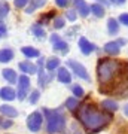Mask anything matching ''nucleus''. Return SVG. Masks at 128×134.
<instances>
[{"mask_svg":"<svg viewBox=\"0 0 128 134\" xmlns=\"http://www.w3.org/2000/svg\"><path fill=\"white\" fill-rule=\"evenodd\" d=\"M116 42H118V45L121 46V45H125V43H127V40H125V39H119V40H116Z\"/></svg>","mask_w":128,"mask_h":134,"instance_id":"58836bf2","label":"nucleus"},{"mask_svg":"<svg viewBox=\"0 0 128 134\" xmlns=\"http://www.w3.org/2000/svg\"><path fill=\"white\" fill-rule=\"evenodd\" d=\"M0 113L9 119H14L18 116V110L15 109L14 106H8V104H2L0 106Z\"/></svg>","mask_w":128,"mask_h":134,"instance_id":"f8f14e48","label":"nucleus"},{"mask_svg":"<svg viewBox=\"0 0 128 134\" xmlns=\"http://www.w3.org/2000/svg\"><path fill=\"white\" fill-rule=\"evenodd\" d=\"M30 0H15V8H24V6L27 5V3H29Z\"/></svg>","mask_w":128,"mask_h":134,"instance_id":"f704fd0d","label":"nucleus"},{"mask_svg":"<svg viewBox=\"0 0 128 134\" xmlns=\"http://www.w3.org/2000/svg\"><path fill=\"white\" fill-rule=\"evenodd\" d=\"M21 52H23L27 58H39V57H40L39 49L33 48V46H24V48L21 49Z\"/></svg>","mask_w":128,"mask_h":134,"instance_id":"6ab92c4d","label":"nucleus"},{"mask_svg":"<svg viewBox=\"0 0 128 134\" xmlns=\"http://www.w3.org/2000/svg\"><path fill=\"white\" fill-rule=\"evenodd\" d=\"M79 106H81V104H79V101H77L76 97H69V98L66 100V107L69 110H71V112H75Z\"/></svg>","mask_w":128,"mask_h":134,"instance_id":"393cba45","label":"nucleus"},{"mask_svg":"<svg viewBox=\"0 0 128 134\" xmlns=\"http://www.w3.org/2000/svg\"><path fill=\"white\" fill-rule=\"evenodd\" d=\"M16 83H18V90L29 92V90H30V79H29L27 75H21V76L18 77Z\"/></svg>","mask_w":128,"mask_h":134,"instance_id":"2eb2a0df","label":"nucleus"},{"mask_svg":"<svg viewBox=\"0 0 128 134\" xmlns=\"http://www.w3.org/2000/svg\"><path fill=\"white\" fill-rule=\"evenodd\" d=\"M104 52L115 57V55H118L121 52V46L118 45V42H107L104 45Z\"/></svg>","mask_w":128,"mask_h":134,"instance_id":"ddd939ff","label":"nucleus"},{"mask_svg":"<svg viewBox=\"0 0 128 134\" xmlns=\"http://www.w3.org/2000/svg\"><path fill=\"white\" fill-rule=\"evenodd\" d=\"M0 98H3L5 101H12L16 98V91L12 86H3L0 88Z\"/></svg>","mask_w":128,"mask_h":134,"instance_id":"1a4fd4ad","label":"nucleus"},{"mask_svg":"<svg viewBox=\"0 0 128 134\" xmlns=\"http://www.w3.org/2000/svg\"><path fill=\"white\" fill-rule=\"evenodd\" d=\"M6 33H8V29H6V25L0 21V37H3V36H6Z\"/></svg>","mask_w":128,"mask_h":134,"instance_id":"c9c22d12","label":"nucleus"},{"mask_svg":"<svg viewBox=\"0 0 128 134\" xmlns=\"http://www.w3.org/2000/svg\"><path fill=\"white\" fill-rule=\"evenodd\" d=\"M124 113H125V116L128 118V104H127V106H124Z\"/></svg>","mask_w":128,"mask_h":134,"instance_id":"ea45409f","label":"nucleus"},{"mask_svg":"<svg viewBox=\"0 0 128 134\" xmlns=\"http://www.w3.org/2000/svg\"><path fill=\"white\" fill-rule=\"evenodd\" d=\"M77 118L88 133H97L112 122V113L100 110L95 104H82L77 112Z\"/></svg>","mask_w":128,"mask_h":134,"instance_id":"f257e3e1","label":"nucleus"},{"mask_svg":"<svg viewBox=\"0 0 128 134\" xmlns=\"http://www.w3.org/2000/svg\"><path fill=\"white\" fill-rule=\"evenodd\" d=\"M67 67H69L79 79L91 81V77H90V75H88V70L85 69V66H82L81 63H77L76 60H69V61H67Z\"/></svg>","mask_w":128,"mask_h":134,"instance_id":"39448f33","label":"nucleus"},{"mask_svg":"<svg viewBox=\"0 0 128 134\" xmlns=\"http://www.w3.org/2000/svg\"><path fill=\"white\" fill-rule=\"evenodd\" d=\"M57 79H58V82L69 85V83L71 82V73H70V70H67V67H58V69H57Z\"/></svg>","mask_w":128,"mask_h":134,"instance_id":"6e6552de","label":"nucleus"},{"mask_svg":"<svg viewBox=\"0 0 128 134\" xmlns=\"http://www.w3.org/2000/svg\"><path fill=\"white\" fill-rule=\"evenodd\" d=\"M79 49H81V52L84 54V55H90L91 52L95 51V45L91 43L86 37H81L79 39Z\"/></svg>","mask_w":128,"mask_h":134,"instance_id":"0eeeda50","label":"nucleus"},{"mask_svg":"<svg viewBox=\"0 0 128 134\" xmlns=\"http://www.w3.org/2000/svg\"><path fill=\"white\" fill-rule=\"evenodd\" d=\"M52 49L54 51H57V52L67 54L69 52V45H67V42H64V40H61V39H58L57 42L52 43Z\"/></svg>","mask_w":128,"mask_h":134,"instance_id":"dca6fc26","label":"nucleus"},{"mask_svg":"<svg viewBox=\"0 0 128 134\" xmlns=\"http://www.w3.org/2000/svg\"><path fill=\"white\" fill-rule=\"evenodd\" d=\"M118 23H122L124 25H127V27H128V14H121V15H119Z\"/></svg>","mask_w":128,"mask_h":134,"instance_id":"473e14b6","label":"nucleus"},{"mask_svg":"<svg viewBox=\"0 0 128 134\" xmlns=\"http://www.w3.org/2000/svg\"><path fill=\"white\" fill-rule=\"evenodd\" d=\"M9 3L8 2H0V21L5 18V16H8V14H9Z\"/></svg>","mask_w":128,"mask_h":134,"instance_id":"a878e982","label":"nucleus"},{"mask_svg":"<svg viewBox=\"0 0 128 134\" xmlns=\"http://www.w3.org/2000/svg\"><path fill=\"white\" fill-rule=\"evenodd\" d=\"M54 15H55V12H54V10H51V12H48L46 15H43L42 18L39 19V23H37V24H39V25H43V24H46V23H48V21H49L51 18H54Z\"/></svg>","mask_w":128,"mask_h":134,"instance_id":"c756f323","label":"nucleus"},{"mask_svg":"<svg viewBox=\"0 0 128 134\" xmlns=\"http://www.w3.org/2000/svg\"><path fill=\"white\" fill-rule=\"evenodd\" d=\"M45 3H46V0H30V5L25 9V14H33L34 10L39 9V8H42Z\"/></svg>","mask_w":128,"mask_h":134,"instance_id":"aec40b11","label":"nucleus"},{"mask_svg":"<svg viewBox=\"0 0 128 134\" xmlns=\"http://www.w3.org/2000/svg\"><path fill=\"white\" fill-rule=\"evenodd\" d=\"M124 64L113 58H103L97 64V77L101 83L100 88H106L107 85L113 83L121 75H122Z\"/></svg>","mask_w":128,"mask_h":134,"instance_id":"f03ea898","label":"nucleus"},{"mask_svg":"<svg viewBox=\"0 0 128 134\" xmlns=\"http://www.w3.org/2000/svg\"><path fill=\"white\" fill-rule=\"evenodd\" d=\"M43 124V115L40 112H33L27 116V128L31 133H37L39 130L42 128Z\"/></svg>","mask_w":128,"mask_h":134,"instance_id":"20e7f679","label":"nucleus"},{"mask_svg":"<svg viewBox=\"0 0 128 134\" xmlns=\"http://www.w3.org/2000/svg\"><path fill=\"white\" fill-rule=\"evenodd\" d=\"M43 113L46 116V131L49 134L61 133L66 128V116L60 110L43 109Z\"/></svg>","mask_w":128,"mask_h":134,"instance_id":"7ed1b4c3","label":"nucleus"},{"mask_svg":"<svg viewBox=\"0 0 128 134\" xmlns=\"http://www.w3.org/2000/svg\"><path fill=\"white\" fill-rule=\"evenodd\" d=\"M101 106H103V110H107V112H116L118 110V103L115 100H103V103H101Z\"/></svg>","mask_w":128,"mask_h":134,"instance_id":"b1692460","label":"nucleus"},{"mask_svg":"<svg viewBox=\"0 0 128 134\" xmlns=\"http://www.w3.org/2000/svg\"><path fill=\"white\" fill-rule=\"evenodd\" d=\"M71 92H73V96L76 98H82V97L85 96V91H84V88L81 85H73L71 86Z\"/></svg>","mask_w":128,"mask_h":134,"instance_id":"bb28decb","label":"nucleus"},{"mask_svg":"<svg viewBox=\"0 0 128 134\" xmlns=\"http://www.w3.org/2000/svg\"><path fill=\"white\" fill-rule=\"evenodd\" d=\"M69 3H70V0H55V5L58 8H67Z\"/></svg>","mask_w":128,"mask_h":134,"instance_id":"72a5a7b5","label":"nucleus"},{"mask_svg":"<svg viewBox=\"0 0 128 134\" xmlns=\"http://www.w3.org/2000/svg\"><path fill=\"white\" fill-rule=\"evenodd\" d=\"M14 60V51L9 48L0 49V63H9Z\"/></svg>","mask_w":128,"mask_h":134,"instance_id":"a211bd4d","label":"nucleus"},{"mask_svg":"<svg viewBox=\"0 0 128 134\" xmlns=\"http://www.w3.org/2000/svg\"><path fill=\"white\" fill-rule=\"evenodd\" d=\"M39 98H40V91H39V90H34V91H31V94L29 96L30 104H36V103L39 101Z\"/></svg>","mask_w":128,"mask_h":134,"instance_id":"cd10ccee","label":"nucleus"},{"mask_svg":"<svg viewBox=\"0 0 128 134\" xmlns=\"http://www.w3.org/2000/svg\"><path fill=\"white\" fill-rule=\"evenodd\" d=\"M60 58L58 57H51L49 60H48L46 63H45V67H46L48 72H55L58 67H60Z\"/></svg>","mask_w":128,"mask_h":134,"instance_id":"f3484780","label":"nucleus"},{"mask_svg":"<svg viewBox=\"0 0 128 134\" xmlns=\"http://www.w3.org/2000/svg\"><path fill=\"white\" fill-rule=\"evenodd\" d=\"M37 75H39V86L40 88H45L48 85V82L52 79V75L48 76L45 73V70H43V67H37Z\"/></svg>","mask_w":128,"mask_h":134,"instance_id":"4468645a","label":"nucleus"},{"mask_svg":"<svg viewBox=\"0 0 128 134\" xmlns=\"http://www.w3.org/2000/svg\"><path fill=\"white\" fill-rule=\"evenodd\" d=\"M2 76L5 77V81L8 83H10V85L16 83V81H18V75H16V72L14 69H3L2 70Z\"/></svg>","mask_w":128,"mask_h":134,"instance_id":"9b49d317","label":"nucleus"},{"mask_svg":"<svg viewBox=\"0 0 128 134\" xmlns=\"http://www.w3.org/2000/svg\"><path fill=\"white\" fill-rule=\"evenodd\" d=\"M18 67L24 75H36V73H37V66L33 64L31 61H29V60L18 63Z\"/></svg>","mask_w":128,"mask_h":134,"instance_id":"423d86ee","label":"nucleus"},{"mask_svg":"<svg viewBox=\"0 0 128 134\" xmlns=\"http://www.w3.org/2000/svg\"><path fill=\"white\" fill-rule=\"evenodd\" d=\"M73 3H75V10L79 12L81 16H88L91 10H90V6L85 3V0H73Z\"/></svg>","mask_w":128,"mask_h":134,"instance_id":"9d476101","label":"nucleus"},{"mask_svg":"<svg viewBox=\"0 0 128 134\" xmlns=\"http://www.w3.org/2000/svg\"><path fill=\"white\" fill-rule=\"evenodd\" d=\"M30 31H31L37 39H45L46 37V31L43 30L42 25H39V24H33L31 25V29H30Z\"/></svg>","mask_w":128,"mask_h":134,"instance_id":"4be33fe9","label":"nucleus"},{"mask_svg":"<svg viewBox=\"0 0 128 134\" xmlns=\"http://www.w3.org/2000/svg\"><path fill=\"white\" fill-rule=\"evenodd\" d=\"M97 2H98V5H103L104 8H106V6H109V5H110V3L107 2V0H97Z\"/></svg>","mask_w":128,"mask_h":134,"instance_id":"e433bc0d","label":"nucleus"},{"mask_svg":"<svg viewBox=\"0 0 128 134\" xmlns=\"http://www.w3.org/2000/svg\"><path fill=\"white\" fill-rule=\"evenodd\" d=\"M58 39H60V36H58V34H52V36H51V42H57Z\"/></svg>","mask_w":128,"mask_h":134,"instance_id":"4c0bfd02","label":"nucleus"},{"mask_svg":"<svg viewBox=\"0 0 128 134\" xmlns=\"http://www.w3.org/2000/svg\"><path fill=\"white\" fill-rule=\"evenodd\" d=\"M116 3H119V5H122V3H125V0H116Z\"/></svg>","mask_w":128,"mask_h":134,"instance_id":"a19ab883","label":"nucleus"},{"mask_svg":"<svg viewBox=\"0 0 128 134\" xmlns=\"http://www.w3.org/2000/svg\"><path fill=\"white\" fill-rule=\"evenodd\" d=\"M6 134H10V133H6Z\"/></svg>","mask_w":128,"mask_h":134,"instance_id":"c03bdc74","label":"nucleus"},{"mask_svg":"<svg viewBox=\"0 0 128 134\" xmlns=\"http://www.w3.org/2000/svg\"><path fill=\"white\" fill-rule=\"evenodd\" d=\"M90 10H91V14L95 15L97 18H101V16H104V14H106L104 6H103V5H98V3L91 5V6H90Z\"/></svg>","mask_w":128,"mask_h":134,"instance_id":"412c9836","label":"nucleus"},{"mask_svg":"<svg viewBox=\"0 0 128 134\" xmlns=\"http://www.w3.org/2000/svg\"><path fill=\"white\" fill-rule=\"evenodd\" d=\"M14 125V121L9 119V118H6V119H2V130H8L10 128Z\"/></svg>","mask_w":128,"mask_h":134,"instance_id":"2f4dec72","label":"nucleus"},{"mask_svg":"<svg viewBox=\"0 0 128 134\" xmlns=\"http://www.w3.org/2000/svg\"><path fill=\"white\" fill-rule=\"evenodd\" d=\"M2 119H3V118H0V130H2Z\"/></svg>","mask_w":128,"mask_h":134,"instance_id":"37998d69","label":"nucleus"},{"mask_svg":"<svg viewBox=\"0 0 128 134\" xmlns=\"http://www.w3.org/2000/svg\"><path fill=\"white\" fill-rule=\"evenodd\" d=\"M66 16H67V19H69V21H71V23H73V21H76L77 12H76L75 9H69V10L66 12Z\"/></svg>","mask_w":128,"mask_h":134,"instance_id":"7c9ffc66","label":"nucleus"},{"mask_svg":"<svg viewBox=\"0 0 128 134\" xmlns=\"http://www.w3.org/2000/svg\"><path fill=\"white\" fill-rule=\"evenodd\" d=\"M52 24H54V29L55 30H60V29H63L64 27V18H61V16H55V18L52 19Z\"/></svg>","mask_w":128,"mask_h":134,"instance_id":"c85d7f7f","label":"nucleus"},{"mask_svg":"<svg viewBox=\"0 0 128 134\" xmlns=\"http://www.w3.org/2000/svg\"><path fill=\"white\" fill-rule=\"evenodd\" d=\"M107 30H109V34H116L119 31V23L118 19L115 18H109L107 19Z\"/></svg>","mask_w":128,"mask_h":134,"instance_id":"5701e85b","label":"nucleus"},{"mask_svg":"<svg viewBox=\"0 0 128 134\" xmlns=\"http://www.w3.org/2000/svg\"><path fill=\"white\" fill-rule=\"evenodd\" d=\"M107 2H109V3H115V2H116V0H107Z\"/></svg>","mask_w":128,"mask_h":134,"instance_id":"79ce46f5","label":"nucleus"}]
</instances>
